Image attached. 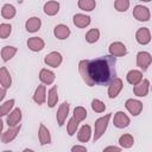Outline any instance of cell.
<instances>
[{
  "instance_id": "obj_25",
  "label": "cell",
  "mask_w": 152,
  "mask_h": 152,
  "mask_svg": "<svg viewBox=\"0 0 152 152\" xmlns=\"http://www.w3.org/2000/svg\"><path fill=\"white\" fill-rule=\"evenodd\" d=\"M90 138V127L89 126H83L78 133V139L81 141H88Z\"/></svg>"
},
{
  "instance_id": "obj_28",
  "label": "cell",
  "mask_w": 152,
  "mask_h": 152,
  "mask_svg": "<svg viewBox=\"0 0 152 152\" xmlns=\"http://www.w3.org/2000/svg\"><path fill=\"white\" fill-rule=\"evenodd\" d=\"M99 36H100L99 30H97V28H93V30H90V31L86 34V39H87L89 43H94V42H96V40L99 39Z\"/></svg>"
},
{
  "instance_id": "obj_8",
  "label": "cell",
  "mask_w": 152,
  "mask_h": 152,
  "mask_svg": "<svg viewBox=\"0 0 152 152\" xmlns=\"http://www.w3.org/2000/svg\"><path fill=\"white\" fill-rule=\"evenodd\" d=\"M129 124V119L127 118V115H125V113L122 112H118L114 116V125L116 127H126Z\"/></svg>"
},
{
  "instance_id": "obj_13",
  "label": "cell",
  "mask_w": 152,
  "mask_h": 152,
  "mask_svg": "<svg viewBox=\"0 0 152 152\" xmlns=\"http://www.w3.org/2000/svg\"><path fill=\"white\" fill-rule=\"evenodd\" d=\"M142 80V75L140 71L138 70H131L128 74H127V81L131 83V84H138L140 81Z\"/></svg>"
},
{
  "instance_id": "obj_26",
  "label": "cell",
  "mask_w": 152,
  "mask_h": 152,
  "mask_svg": "<svg viewBox=\"0 0 152 152\" xmlns=\"http://www.w3.org/2000/svg\"><path fill=\"white\" fill-rule=\"evenodd\" d=\"M15 48H13V46H5L4 48V50H2V52H1V55H2V59L4 61H8L10 58H12V56L15 53Z\"/></svg>"
},
{
  "instance_id": "obj_11",
  "label": "cell",
  "mask_w": 152,
  "mask_h": 152,
  "mask_svg": "<svg viewBox=\"0 0 152 152\" xmlns=\"http://www.w3.org/2000/svg\"><path fill=\"white\" fill-rule=\"evenodd\" d=\"M68 110H69V104L66 102L62 103V106L59 107L58 109V113H57V120H58V125L62 126L64 124V120L68 115Z\"/></svg>"
},
{
  "instance_id": "obj_32",
  "label": "cell",
  "mask_w": 152,
  "mask_h": 152,
  "mask_svg": "<svg viewBox=\"0 0 152 152\" xmlns=\"http://www.w3.org/2000/svg\"><path fill=\"white\" fill-rule=\"evenodd\" d=\"M13 103H14V100H10V101L5 102L2 106H0V116H1V115L7 114V113L10 112V109L12 108Z\"/></svg>"
},
{
  "instance_id": "obj_40",
  "label": "cell",
  "mask_w": 152,
  "mask_h": 152,
  "mask_svg": "<svg viewBox=\"0 0 152 152\" xmlns=\"http://www.w3.org/2000/svg\"><path fill=\"white\" fill-rule=\"evenodd\" d=\"M107 150H116V151H119L120 148H118V147H113V146H110V147H107V148H104V151H107Z\"/></svg>"
},
{
  "instance_id": "obj_29",
  "label": "cell",
  "mask_w": 152,
  "mask_h": 152,
  "mask_svg": "<svg viewBox=\"0 0 152 152\" xmlns=\"http://www.w3.org/2000/svg\"><path fill=\"white\" fill-rule=\"evenodd\" d=\"M39 138H40V142L44 145V144H48L50 142V135H49V131L42 125L40 126V133H39Z\"/></svg>"
},
{
  "instance_id": "obj_14",
  "label": "cell",
  "mask_w": 152,
  "mask_h": 152,
  "mask_svg": "<svg viewBox=\"0 0 152 152\" xmlns=\"http://www.w3.org/2000/svg\"><path fill=\"white\" fill-rule=\"evenodd\" d=\"M27 45H28V48H30L31 50H33V51H38V50H42V49H43V46H44V42H43L42 39L37 38V37H33V38L28 39Z\"/></svg>"
},
{
  "instance_id": "obj_38",
  "label": "cell",
  "mask_w": 152,
  "mask_h": 152,
  "mask_svg": "<svg viewBox=\"0 0 152 152\" xmlns=\"http://www.w3.org/2000/svg\"><path fill=\"white\" fill-rule=\"evenodd\" d=\"M72 151H87L86 147H81V146H74Z\"/></svg>"
},
{
  "instance_id": "obj_27",
  "label": "cell",
  "mask_w": 152,
  "mask_h": 152,
  "mask_svg": "<svg viewBox=\"0 0 152 152\" xmlns=\"http://www.w3.org/2000/svg\"><path fill=\"white\" fill-rule=\"evenodd\" d=\"M78 6L82 10L86 11H91L95 7V0H80L78 1Z\"/></svg>"
},
{
  "instance_id": "obj_2",
  "label": "cell",
  "mask_w": 152,
  "mask_h": 152,
  "mask_svg": "<svg viewBox=\"0 0 152 152\" xmlns=\"http://www.w3.org/2000/svg\"><path fill=\"white\" fill-rule=\"evenodd\" d=\"M109 118H110V114H107L106 116L99 119L95 122V139H99L102 135V133L104 132V129L107 127V124H108Z\"/></svg>"
},
{
  "instance_id": "obj_34",
  "label": "cell",
  "mask_w": 152,
  "mask_h": 152,
  "mask_svg": "<svg viewBox=\"0 0 152 152\" xmlns=\"http://www.w3.org/2000/svg\"><path fill=\"white\" fill-rule=\"evenodd\" d=\"M91 108L95 110V112H103L104 110V108H106V106H104V103L103 102H101L100 100H93V102H91Z\"/></svg>"
},
{
  "instance_id": "obj_4",
  "label": "cell",
  "mask_w": 152,
  "mask_h": 152,
  "mask_svg": "<svg viewBox=\"0 0 152 152\" xmlns=\"http://www.w3.org/2000/svg\"><path fill=\"white\" fill-rule=\"evenodd\" d=\"M133 14L140 21H147L150 19V12H148V10L146 7H142V6H135L134 7V11H133Z\"/></svg>"
},
{
  "instance_id": "obj_22",
  "label": "cell",
  "mask_w": 152,
  "mask_h": 152,
  "mask_svg": "<svg viewBox=\"0 0 152 152\" xmlns=\"http://www.w3.org/2000/svg\"><path fill=\"white\" fill-rule=\"evenodd\" d=\"M57 100H58V96H57V88L56 87H52L50 90H49V96H48V103L49 106L52 108L55 107V104L57 103Z\"/></svg>"
},
{
  "instance_id": "obj_42",
  "label": "cell",
  "mask_w": 152,
  "mask_h": 152,
  "mask_svg": "<svg viewBox=\"0 0 152 152\" xmlns=\"http://www.w3.org/2000/svg\"><path fill=\"white\" fill-rule=\"evenodd\" d=\"M142 1H150V0H142Z\"/></svg>"
},
{
  "instance_id": "obj_36",
  "label": "cell",
  "mask_w": 152,
  "mask_h": 152,
  "mask_svg": "<svg viewBox=\"0 0 152 152\" xmlns=\"http://www.w3.org/2000/svg\"><path fill=\"white\" fill-rule=\"evenodd\" d=\"M11 33V25L8 24H1L0 25V37L6 38Z\"/></svg>"
},
{
  "instance_id": "obj_20",
  "label": "cell",
  "mask_w": 152,
  "mask_h": 152,
  "mask_svg": "<svg viewBox=\"0 0 152 152\" xmlns=\"http://www.w3.org/2000/svg\"><path fill=\"white\" fill-rule=\"evenodd\" d=\"M58 8H59V5L57 2H53V1H50L48 4H45L44 6V11L46 14H50V15H53L58 12Z\"/></svg>"
},
{
  "instance_id": "obj_31",
  "label": "cell",
  "mask_w": 152,
  "mask_h": 152,
  "mask_svg": "<svg viewBox=\"0 0 152 152\" xmlns=\"http://www.w3.org/2000/svg\"><path fill=\"white\" fill-rule=\"evenodd\" d=\"M74 114H75L74 118H76L78 121H81V120H83L87 116V110L84 108H82V107H77V108H75Z\"/></svg>"
},
{
  "instance_id": "obj_24",
  "label": "cell",
  "mask_w": 152,
  "mask_h": 152,
  "mask_svg": "<svg viewBox=\"0 0 152 152\" xmlns=\"http://www.w3.org/2000/svg\"><path fill=\"white\" fill-rule=\"evenodd\" d=\"M1 13H2V17H4V18L10 19V18L14 17V14H15V10H14V7H13L12 5H5V6L2 7Z\"/></svg>"
},
{
  "instance_id": "obj_35",
  "label": "cell",
  "mask_w": 152,
  "mask_h": 152,
  "mask_svg": "<svg viewBox=\"0 0 152 152\" xmlns=\"http://www.w3.org/2000/svg\"><path fill=\"white\" fill-rule=\"evenodd\" d=\"M133 141H134L133 138H132L131 135H128V134H125V135H122V137L120 138V144H121L122 146H125V147L132 146Z\"/></svg>"
},
{
  "instance_id": "obj_18",
  "label": "cell",
  "mask_w": 152,
  "mask_h": 152,
  "mask_svg": "<svg viewBox=\"0 0 152 152\" xmlns=\"http://www.w3.org/2000/svg\"><path fill=\"white\" fill-rule=\"evenodd\" d=\"M33 99H34V101H36L38 104H40V103H43V102L45 101V88H44V86H39V87L37 88Z\"/></svg>"
},
{
  "instance_id": "obj_41",
  "label": "cell",
  "mask_w": 152,
  "mask_h": 152,
  "mask_svg": "<svg viewBox=\"0 0 152 152\" xmlns=\"http://www.w3.org/2000/svg\"><path fill=\"white\" fill-rule=\"evenodd\" d=\"M1 128H2V121L0 120V132H1Z\"/></svg>"
},
{
  "instance_id": "obj_21",
  "label": "cell",
  "mask_w": 152,
  "mask_h": 152,
  "mask_svg": "<svg viewBox=\"0 0 152 152\" xmlns=\"http://www.w3.org/2000/svg\"><path fill=\"white\" fill-rule=\"evenodd\" d=\"M39 26H40V20H39L38 18H31V19H28L27 23H26V28H27V31H30V32L37 31V30L39 28Z\"/></svg>"
},
{
  "instance_id": "obj_15",
  "label": "cell",
  "mask_w": 152,
  "mask_h": 152,
  "mask_svg": "<svg viewBox=\"0 0 152 152\" xmlns=\"http://www.w3.org/2000/svg\"><path fill=\"white\" fill-rule=\"evenodd\" d=\"M20 119H21V112H20V109H14L10 115H8V118H7V122H8V125L10 126H13V125H17L19 121H20Z\"/></svg>"
},
{
  "instance_id": "obj_39",
  "label": "cell",
  "mask_w": 152,
  "mask_h": 152,
  "mask_svg": "<svg viewBox=\"0 0 152 152\" xmlns=\"http://www.w3.org/2000/svg\"><path fill=\"white\" fill-rule=\"evenodd\" d=\"M5 93H6V91H5V89H4V88H0V101L4 99V96H5Z\"/></svg>"
},
{
  "instance_id": "obj_1",
  "label": "cell",
  "mask_w": 152,
  "mask_h": 152,
  "mask_svg": "<svg viewBox=\"0 0 152 152\" xmlns=\"http://www.w3.org/2000/svg\"><path fill=\"white\" fill-rule=\"evenodd\" d=\"M115 63L116 58L113 55H106L91 61H81L80 72L89 87L95 84L108 86L116 76Z\"/></svg>"
},
{
  "instance_id": "obj_3",
  "label": "cell",
  "mask_w": 152,
  "mask_h": 152,
  "mask_svg": "<svg viewBox=\"0 0 152 152\" xmlns=\"http://www.w3.org/2000/svg\"><path fill=\"white\" fill-rule=\"evenodd\" d=\"M137 64L142 69V70H146L147 66L151 64V55L148 52H139L138 56H137Z\"/></svg>"
},
{
  "instance_id": "obj_12",
  "label": "cell",
  "mask_w": 152,
  "mask_h": 152,
  "mask_svg": "<svg viewBox=\"0 0 152 152\" xmlns=\"http://www.w3.org/2000/svg\"><path fill=\"white\" fill-rule=\"evenodd\" d=\"M109 51L113 56H124L126 53V48L121 43H113L109 48Z\"/></svg>"
},
{
  "instance_id": "obj_6",
  "label": "cell",
  "mask_w": 152,
  "mask_h": 152,
  "mask_svg": "<svg viewBox=\"0 0 152 152\" xmlns=\"http://www.w3.org/2000/svg\"><path fill=\"white\" fill-rule=\"evenodd\" d=\"M126 108L133 115H138L142 109V104H141V102H139L137 100H127L126 101Z\"/></svg>"
},
{
  "instance_id": "obj_19",
  "label": "cell",
  "mask_w": 152,
  "mask_h": 152,
  "mask_svg": "<svg viewBox=\"0 0 152 152\" xmlns=\"http://www.w3.org/2000/svg\"><path fill=\"white\" fill-rule=\"evenodd\" d=\"M40 80H42L44 83L50 84V83L53 82V80H55V75H53V72H51L50 70L43 69V70L40 71Z\"/></svg>"
},
{
  "instance_id": "obj_37",
  "label": "cell",
  "mask_w": 152,
  "mask_h": 152,
  "mask_svg": "<svg viewBox=\"0 0 152 152\" xmlns=\"http://www.w3.org/2000/svg\"><path fill=\"white\" fill-rule=\"evenodd\" d=\"M17 131H18V127H17V128H14V129L8 131V132L6 133V135H5V138H4V139H5V141H7V140H8V138H10V140H11V139H13V138L15 137V134H17V133H15Z\"/></svg>"
},
{
  "instance_id": "obj_7",
  "label": "cell",
  "mask_w": 152,
  "mask_h": 152,
  "mask_svg": "<svg viewBox=\"0 0 152 152\" xmlns=\"http://www.w3.org/2000/svg\"><path fill=\"white\" fill-rule=\"evenodd\" d=\"M148 81L147 80H142V82L140 81L138 84H135L134 87V93L138 96H146L147 91H148Z\"/></svg>"
},
{
  "instance_id": "obj_10",
  "label": "cell",
  "mask_w": 152,
  "mask_h": 152,
  "mask_svg": "<svg viewBox=\"0 0 152 152\" xmlns=\"http://www.w3.org/2000/svg\"><path fill=\"white\" fill-rule=\"evenodd\" d=\"M61 62H62V57H61V55L58 52H51L45 58V63L51 65V66H55V68L58 66Z\"/></svg>"
},
{
  "instance_id": "obj_5",
  "label": "cell",
  "mask_w": 152,
  "mask_h": 152,
  "mask_svg": "<svg viewBox=\"0 0 152 152\" xmlns=\"http://www.w3.org/2000/svg\"><path fill=\"white\" fill-rule=\"evenodd\" d=\"M110 83H112V84L109 86L108 94H109V97L113 99V97H116L118 94H119V91L121 90V88H122V81H121L120 78H116V77H115Z\"/></svg>"
},
{
  "instance_id": "obj_23",
  "label": "cell",
  "mask_w": 152,
  "mask_h": 152,
  "mask_svg": "<svg viewBox=\"0 0 152 152\" xmlns=\"http://www.w3.org/2000/svg\"><path fill=\"white\" fill-rule=\"evenodd\" d=\"M0 82L5 88H8L11 84V77H10V75L5 68L0 69Z\"/></svg>"
},
{
  "instance_id": "obj_9",
  "label": "cell",
  "mask_w": 152,
  "mask_h": 152,
  "mask_svg": "<svg viewBox=\"0 0 152 152\" xmlns=\"http://www.w3.org/2000/svg\"><path fill=\"white\" fill-rule=\"evenodd\" d=\"M151 39V34H150V31L148 28L144 27V28H140L138 32H137V40L138 43L140 44H147Z\"/></svg>"
},
{
  "instance_id": "obj_16",
  "label": "cell",
  "mask_w": 152,
  "mask_h": 152,
  "mask_svg": "<svg viewBox=\"0 0 152 152\" xmlns=\"http://www.w3.org/2000/svg\"><path fill=\"white\" fill-rule=\"evenodd\" d=\"M74 23H75V25H77L78 27H84V26L89 25L90 18L87 17V15H83V14H76V15L74 17Z\"/></svg>"
},
{
  "instance_id": "obj_33",
  "label": "cell",
  "mask_w": 152,
  "mask_h": 152,
  "mask_svg": "<svg viewBox=\"0 0 152 152\" xmlns=\"http://www.w3.org/2000/svg\"><path fill=\"white\" fill-rule=\"evenodd\" d=\"M128 6H129L128 0H116V1H115V8H116L118 11H120V12L126 11V10L128 8Z\"/></svg>"
},
{
  "instance_id": "obj_30",
  "label": "cell",
  "mask_w": 152,
  "mask_h": 152,
  "mask_svg": "<svg viewBox=\"0 0 152 152\" xmlns=\"http://www.w3.org/2000/svg\"><path fill=\"white\" fill-rule=\"evenodd\" d=\"M77 125H78V120L76 118H72L69 120V124H68V133L69 135H72L77 128Z\"/></svg>"
},
{
  "instance_id": "obj_17",
  "label": "cell",
  "mask_w": 152,
  "mask_h": 152,
  "mask_svg": "<svg viewBox=\"0 0 152 152\" xmlns=\"http://www.w3.org/2000/svg\"><path fill=\"white\" fill-rule=\"evenodd\" d=\"M70 31H69V27L68 26H64V25H58L55 27V34L57 36V38L59 39H64L69 36Z\"/></svg>"
}]
</instances>
